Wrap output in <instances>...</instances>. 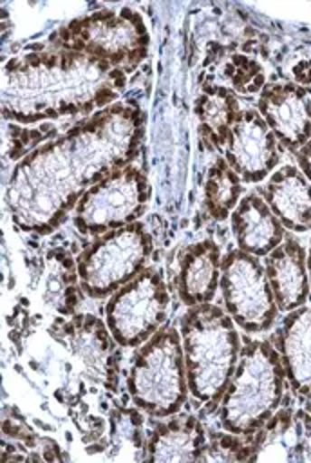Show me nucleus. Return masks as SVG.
Segmentation results:
<instances>
[{"label":"nucleus","mask_w":311,"mask_h":463,"mask_svg":"<svg viewBox=\"0 0 311 463\" xmlns=\"http://www.w3.org/2000/svg\"><path fill=\"white\" fill-rule=\"evenodd\" d=\"M304 421L300 411L282 409L277 411L262 427V434L257 436L253 449L255 454L250 459L255 461H286L304 459Z\"/></svg>","instance_id":"aec40b11"},{"label":"nucleus","mask_w":311,"mask_h":463,"mask_svg":"<svg viewBox=\"0 0 311 463\" xmlns=\"http://www.w3.org/2000/svg\"><path fill=\"white\" fill-rule=\"evenodd\" d=\"M206 434L201 421L192 414L168 416L156 421L146 438V456L152 461H195L203 459Z\"/></svg>","instance_id":"6ab92c4d"},{"label":"nucleus","mask_w":311,"mask_h":463,"mask_svg":"<svg viewBox=\"0 0 311 463\" xmlns=\"http://www.w3.org/2000/svg\"><path fill=\"white\" fill-rule=\"evenodd\" d=\"M264 201L291 232L311 230V183L295 165L275 170L262 190Z\"/></svg>","instance_id":"2eb2a0df"},{"label":"nucleus","mask_w":311,"mask_h":463,"mask_svg":"<svg viewBox=\"0 0 311 463\" xmlns=\"http://www.w3.org/2000/svg\"><path fill=\"white\" fill-rule=\"evenodd\" d=\"M221 250L204 239L184 250L179 260L175 289L184 306L212 302L221 282Z\"/></svg>","instance_id":"f3484780"},{"label":"nucleus","mask_w":311,"mask_h":463,"mask_svg":"<svg viewBox=\"0 0 311 463\" xmlns=\"http://www.w3.org/2000/svg\"><path fill=\"white\" fill-rule=\"evenodd\" d=\"M154 241L139 221L107 232L76 259L81 293L105 298L137 277L152 257Z\"/></svg>","instance_id":"0eeeda50"},{"label":"nucleus","mask_w":311,"mask_h":463,"mask_svg":"<svg viewBox=\"0 0 311 463\" xmlns=\"http://www.w3.org/2000/svg\"><path fill=\"white\" fill-rule=\"evenodd\" d=\"M110 441H112L114 450H119V449L146 450V441L143 439V418L136 405L112 411V414H110Z\"/></svg>","instance_id":"b1692460"},{"label":"nucleus","mask_w":311,"mask_h":463,"mask_svg":"<svg viewBox=\"0 0 311 463\" xmlns=\"http://www.w3.org/2000/svg\"><path fill=\"white\" fill-rule=\"evenodd\" d=\"M141 137V110L112 103L36 146L16 163L7 183L13 222L24 232H52L90 186L134 163Z\"/></svg>","instance_id":"f257e3e1"},{"label":"nucleus","mask_w":311,"mask_h":463,"mask_svg":"<svg viewBox=\"0 0 311 463\" xmlns=\"http://www.w3.org/2000/svg\"><path fill=\"white\" fill-rule=\"evenodd\" d=\"M242 194L240 177L231 170L226 159L219 157L208 170V177L204 183V203L208 213L215 221H224L231 215L235 206L239 204V197Z\"/></svg>","instance_id":"4be33fe9"},{"label":"nucleus","mask_w":311,"mask_h":463,"mask_svg":"<svg viewBox=\"0 0 311 463\" xmlns=\"http://www.w3.org/2000/svg\"><path fill=\"white\" fill-rule=\"evenodd\" d=\"M275 347L289 387L306 396L311 391V306H300L282 320Z\"/></svg>","instance_id":"dca6fc26"},{"label":"nucleus","mask_w":311,"mask_h":463,"mask_svg":"<svg viewBox=\"0 0 311 463\" xmlns=\"http://www.w3.org/2000/svg\"><path fill=\"white\" fill-rule=\"evenodd\" d=\"M226 76L230 78L231 85L240 92H255L260 87H264L260 65L255 60H250L242 54L231 56L230 63L226 65Z\"/></svg>","instance_id":"393cba45"},{"label":"nucleus","mask_w":311,"mask_h":463,"mask_svg":"<svg viewBox=\"0 0 311 463\" xmlns=\"http://www.w3.org/2000/svg\"><path fill=\"white\" fill-rule=\"evenodd\" d=\"M56 335V333H54ZM60 342L83 364L87 374L96 382L114 387L118 382V356L121 347L107 324L92 315H76L61 326L56 335Z\"/></svg>","instance_id":"f8f14e48"},{"label":"nucleus","mask_w":311,"mask_h":463,"mask_svg":"<svg viewBox=\"0 0 311 463\" xmlns=\"http://www.w3.org/2000/svg\"><path fill=\"white\" fill-rule=\"evenodd\" d=\"M297 161H298V168L302 170V174L307 177V181L311 183V139L300 146L297 150Z\"/></svg>","instance_id":"cd10ccee"},{"label":"nucleus","mask_w":311,"mask_h":463,"mask_svg":"<svg viewBox=\"0 0 311 463\" xmlns=\"http://www.w3.org/2000/svg\"><path fill=\"white\" fill-rule=\"evenodd\" d=\"M150 188L145 172L130 163L90 186L74 208V226L85 235L107 232L136 222L148 203Z\"/></svg>","instance_id":"6e6552de"},{"label":"nucleus","mask_w":311,"mask_h":463,"mask_svg":"<svg viewBox=\"0 0 311 463\" xmlns=\"http://www.w3.org/2000/svg\"><path fill=\"white\" fill-rule=\"evenodd\" d=\"M127 389L132 403L148 416L168 418L181 411L188 396V380L179 329L163 326L132 358Z\"/></svg>","instance_id":"39448f33"},{"label":"nucleus","mask_w":311,"mask_h":463,"mask_svg":"<svg viewBox=\"0 0 311 463\" xmlns=\"http://www.w3.org/2000/svg\"><path fill=\"white\" fill-rule=\"evenodd\" d=\"M307 275H309V289H311V242H309V251H307Z\"/></svg>","instance_id":"c85d7f7f"},{"label":"nucleus","mask_w":311,"mask_h":463,"mask_svg":"<svg viewBox=\"0 0 311 463\" xmlns=\"http://www.w3.org/2000/svg\"><path fill=\"white\" fill-rule=\"evenodd\" d=\"M295 81L307 92L311 90V60H302L293 67Z\"/></svg>","instance_id":"bb28decb"},{"label":"nucleus","mask_w":311,"mask_h":463,"mask_svg":"<svg viewBox=\"0 0 311 463\" xmlns=\"http://www.w3.org/2000/svg\"><path fill=\"white\" fill-rule=\"evenodd\" d=\"M302 412V421H304V458L311 459V391L306 394V403L304 409H300Z\"/></svg>","instance_id":"a878e982"},{"label":"nucleus","mask_w":311,"mask_h":463,"mask_svg":"<svg viewBox=\"0 0 311 463\" xmlns=\"http://www.w3.org/2000/svg\"><path fill=\"white\" fill-rule=\"evenodd\" d=\"M193 112L204 141L213 148L224 150L230 130L240 114L235 92L222 85H206L193 103Z\"/></svg>","instance_id":"412c9836"},{"label":"nucleus","mask_w":311,"mask_h":463,"mask_svg":"<svg viewBox=\"0 0 311 463\" xmlns=\"http://www.w3.org/2000/svg\"><path fill=\"white\" fill-rule=\"evenodd\" d=\"M277 137L259 110H240L226 146L224 159L244 183H260L278 165Z\"/></svg>","instance_id":"9b49d317"},{"label":"nucleus","mask_w":311,"mask_h":463,"mask_svg":"<svg viewBox=\"0 0 311 463\" xmlns=\"http://www.w3.org/2000/svg\"><path fill=\"white\" fill-rule=\"evenodd\" d=\"M123 71L74 51L54 49L13 58L4 67L2 114L33 123L108 107L125 87Z\"/></svg>","instance_id":"f03ea898"},{"label":"nucleus","mask_w":311,"mask_h":463,"mask_svg":"<svg viewBox=\"0 0 311 463\" xmlns=\"http://www.w3.org/2000/svg\"><path fill=\"white\" fill-rule=\"evenodd\" d=\"M168 309L165 277L148 266L108 297L105 324L121 347H139L166 324Z\"/></svg>","instance_id":"1a4fd4ad"},{"label":"nucleus","mask_w":311,"mask_h":463,"mask_svg":"<svg viewBox=\"0 0 311 463\" xmlns=\"http://www.w3.org/2000/svg\"><path fill=\"white\" fill-rule=\"evenodd\" d=\"M287 378L278 351L266 340L246 342L219 402V421L235 436L257 434L278 411Z\"/></svg>","instance_id":"20e7f679"},{"label":"nucleus","mask_w":311,"mask_h":463,"mask_svg":"<svg viewBox=\"0 0 311 463\" xmlns=\"http://www.w3.org/2000/svg\"><path fill=\"white\" fill-rule=\"evenodd\" d=\"M219 289L224 309L246 333H262L277 318L273 291L259 257L242 250L226 253L221 264Z\"/></svg>","instance_id":"9d476101"},{"label":"nucleus","mask_w":311,"mask_h":463,"mask_svg":"<svg viewBox=\"0 0 311 463\" xmlns=\"http://www.w3.org/2000/svg\"><path fill=\"white\" fill-rule=\"evenodd\" d=\"M179 335L192 398L217 407L240 354L237 324L222 307L206 302L186 309Z\"/></svg>","instance_id":"7ed1b4c3"},{"label":"nucleus","mask_w":311,"mask_h":463,"mask_svg":"<svg viewBox=\"0 0 311 463\" xmlns=\"http://www.w3.org/2000/svg\"><path fill=\"white\" fill-rule=\"evenodd\" d=\"M49 40L54 49L99 58L123 72L136 69L146 58L150 45L143 18L128 7L74 18Z\"/></svg>","instance_id":"423d86ee"},{"label":"nucleus","mask_w":311,"mask_h":463,"mask_svg":"<svg viewBox=\"0 0 311 463\" xmlns=\"http://www.w3.org/2000/svg\"><path fill=\"white\" fill-rule=\"evenodd\" d=\"M81 291L76 260L71 262V259L65 255V259H60V262L52 264L49 277H47V291L45 298L51 295V304L58 313L71 315L76 309V295Z\"/></svg>","instance_id":"5701e85b"},{"label":"nucleus","mask_w":311,"mask_h":463,"mask_svg":"<svg viewBox=\"0 0 311 463\" xmlns=\"http://www.w3.org/2000/svg\"><path fill=\"white\" fill-rule=\"evenodd\" d=\"M264 269L278 311L289 313L309 298L307 253L300 242L287 237L266 255Z\"/></svg>","instance_id":"4468645a"},{"label":"nucleus","mask_w":311,"mask_h":463,"mask_svg":"<svg viewBox=\"0 0 311 463\" xmlns=\"http://www.w3.org/2000/svg\"><path fill=\"white\" fill-rule=\"evenodd\" d=\"M259 114L287 148L298 150L311 139L309 92L297 83H266L259 98Z\"/></svg>","instance_id":"ddd939ff"},{"label":"nucleus","mask_w":311,"mask_h":463,"mask_svg":"<svg viewBox=\"0 0 311 463\" xmlns=\"http://www.w3.org/2000/svg\"><path fill=\"white\" fill-rule=\"evenodd\" d=\"M230 217L239 250L250 255L266 257L284 241V226L260 194L244 195Z\"/></svg>","instance_id":"a211bd4d"}]
</instances>
